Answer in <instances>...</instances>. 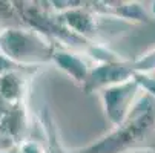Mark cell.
<instances>
[{
  "label": "cell",
  "instance_id": "obj_1",
  "mask_svg": "<svg viewBox=\"0 0 155 153\" xmlns=\"http://www.w3.org/2000/svg\"><path fill=\"white\" fill-rule=\"evenodd\" d=\"M137 147L155 151V98L150 97L141 98L117 132L78 153H118Z\"/></svg>",
  "mask_w": 155,
  "mask_h": 153
}]
</instances>
